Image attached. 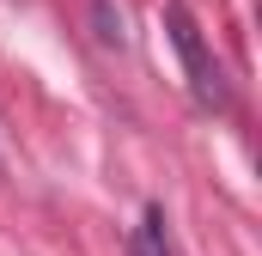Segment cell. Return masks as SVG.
<instances>
[{
	"instance_id": "obj_1",
	"label": "cell",
	"mask_w": 262,
	"mask_h": 256,
	"mask_svg": "<svg viewBox=\"0 0 262 256\" xmlns=\"http://www.w3.org/2000/svg\"><path fill=\"white\" fill-rule=\"evenodd\" d=\"M165 25H171V43H177V55L189 67V86H195L201 104H226V79H220V61L207 55V43H201L195 18L183 12V6H165Z\"/></svg>"
},
{
	"instance_id": "obj_2",
	"label": "cell",
	"mask_w": 262,
	"mask_h": 256,
	"mask_svg": "<svg viewBox=\"0 0 262 256\" xmlns=\"http://www.w3.org/2000/svg\"><path fill=\"white\" fill-rule=\"evenodd\" d=\"M128 256H171V238H165V207H146V214H140Z\"/></svg>"
},
{
	"instance_id": "obj_3",
	"label": "cell",
	"mask_w": 262,
	"mask_h": 256,
	"mask_svg": "<svg viewBox=\"0 0 262 256\" xmlns=\"http://www.w3.org/2000/svg\"><path fill=\"white\" fill-rule=\"evenodd\" d=\"M98 25H104V31H98L104 43H122V18H110V0H98Z\"/></svg>"
}]
</instances>
